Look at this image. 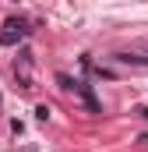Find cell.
<instances>
[{"label": "cell", "instance_id": "obj_1", "mask_svg": "<svg viewBox=\"0 0 148 152\" xmlns=\"http://www.w3.org/2000/svg\"><path fill=\"white\" fill-rule=\"evenodd\" d=\"M32 67H36L32 53H28V50H21V53H18V60H14V81H18L21 88H32Z\"/></svg>", "mask_w": 148, "mask_h": 152}, {"label": "cell", "instance_id": "obj_2", "mask_svg": "<svg viewBox=\"0 0 148 152\" xmlns=\"http://www.w3.org/2000/svg\"><path fill=\"white\" fill-rule=\"evenodd\" d=\"M25 36H28V25L11 18V21H4V28H0V46H18Z\"/></svg>", "mask_w": 148, "mask_h": 152}, {"label": "cell", "instance_id": "obj_3", "mask_svg": "<svg viewBox=\"0 0 148 152\" xmlns=\"http://www.w3.org/2000/svg\"><path fill=\"white\" fill-rule=\"evenodd\" d=\"M74 92L81 96V103H85V110H88V113H102V103L95 99V92H92V85H85V81H78V85H74Z\"/></svg>", "mask_w": 148, "mask_h": 152}, {"label": "cell", "instance_id": "obj_4", "mask_svg": "<svg viewBox=\"0 0 148 152\" xmlns=\"http://www.w3.org/2000/svg\"><path fill=\"white\" fill-rule=\"evenodd\" d=\"M57 85H60L64 92H74V85H78V81H74L71 75H64V71H60V75H57Z\"/></svg>", "mask_w": 148, "mask_h": 152}, {"label": "cell", "instance_id": "obj_5", "mask_svg": "<svg viewBox=\"0 0 148 152\" xmlns=\"http://www.w3.org/2000/svg\"><path fill=\"white\" fill-rule=\"evenodd\" d=\"M36 120H49V106H36Z\"/></svg>", "mask_w": 148, "mask_h": 152}, {"label": "cell", "instance_id": "obj_6", "mask_svg": "<svg viewBox=\"0 0 148 152\" xmlns=\"http://www.w3.org/2000/svg\"><path fill=\"white\" fill-rule=\"evenodd\" d=\"M138 113H141V117H148V106H141V110H138Z\"/></svg>", "mask_w": 148, "mask_h": 152}]
</instances>
